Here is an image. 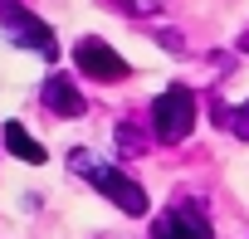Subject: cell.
<instances>
[{
    "label": "cell",
    "mask_w": 249,
    "mask_h": 239,
    "mask_svg": "<svg viewBox=\"0 0 249 239\" xmlns=\"http://www.w3.org/2000/svg\"><path fill=\"white\" fill-rule=\"evenodd\" d=\"M69 166H73L88 186H98V190H103V195H107L122 215H147V190H142L132 176H122L117 166L98 161L93 152H73V156H69Z\"/></svg>",
    "instance_id": "6da1fadb"
},
{
    "label": "cell",
    "mask_w": 249,
    "mask_h": 239,
    "mask_svg": "<svg viewBox=\"0 0 249 239\" xmlns=\"http://www.w3.org/2000/svg\"><path fill=\"white\" fill-rule=\"evenodd\" d=\"M152 127L161 142H186L196 127V93L191 88H166L152 102Z\"/></svg>",
    "instance_id": "7a4b0ae2"
},
{
    "label": "cell",
    "mask_w": 249,
    "mask_h": 239,
    "mask_svg": "<svg viewBox=\"0 0 249 239\" xmlns=\"http://www.w3.org/2000/svg\"><path fill=\"white\" fill-rule=\"evenodd\" d=\"M0 25H5V39H15L20 49H39L44 59H54V54H59V49H54V34H49V25H44L39 15L20 10L15 0H0Z\"/></svg>",
    "instance_id": "3957f363"
},
{
    "label": "cell",
    "mask_w": 249,
    "mask_h": 239,
    "mask_svg": "<svg viewBox=\"0 0 249 239\" xmlns=\"http://www.w3.org/2000/svg\"><path fill=\"white\" fill-rule=\"evenodd\" d=\"M73 64L88 73V78H98V83H122L132 68H127V59H122L112 44H103V39H78L73 44Z\"/></svg>",
    "instance_id": "277c9868"
},
{
    "label": "cell",
    "mask_w": 249,
    "mask_h": 239,
    "mask_svg": "<svg viewBox=\"0 0 249 239\" xmlns=\"http://www.w3.org/2000/svg\"><path fill=\"white\" fill-rule=\"evenodd\" d=\"M157 239H210V220L196 205H171L157 220Z\"/></svg>",
    "instance_id": "5b68a950"
},
{
    "label": "cell",
    "mask_w": 249,
    "mask_h": 239,
    "mask_svg": "<svg viewBox=\"0 0 249 239\" xmlns=\"http://www.w3.org/2000/svg\"><path fill=\"white\" fill-rule=\"evenodd\" d=\"M44 107H49L54 117H83V112H88L83 93H78L73 78H64V73H49V78H44Z\"/></svg>",
    "instance_id": "8992f818"
},
{
    "label": "cell",
    "mask_w": 249,
    "mask_h": 239,
    "mask_svg": "<svg viewBox=\"0 0 249 239\" xmlns=\"http://www.w3.org/2000/svg\"><path fill=\"white\" fill-rule=\"evenodd\" d=\"M5 147H10L15 156H25L30 166H39V161H44V147H39V142H35L20 122H5Z\"/></svg>",
    "instance_id": "52a82bcc"
},
{
    "label": "cell",
    "mask_w": 249,
    "mask_h": 239,
    "mask_svg": "<svg viewBox=\"0 0 249 239\" xmlns=\"http://www.w3.org/2000/svg\"><path fill=\"white\" fill-rule=\"evenodd\" d=\"M220 122H230V132H234L239 142H249V102L234 107V112H220Z\"/></svg>",
    "instance_id": "ba28073f"
},
{
    "label": "cell",
    "mask_w": 249,
    "mask_h": 239,
    "mask_svg": "<svg viewBox=\"0 0 249 239\" xmlns=\"http://www.w3.org/2000/svg\"><path fill=\"white\" fill-rule=\"evenodd\" d=\"M117 142H122V152H142V137L132 132V122H122V127H117Z\"/></svg>",
    "instance_id": "9c48e42d"
}]
</instances>
